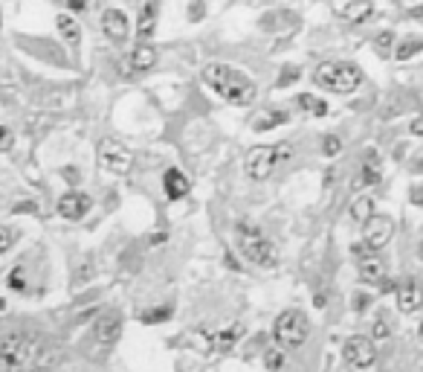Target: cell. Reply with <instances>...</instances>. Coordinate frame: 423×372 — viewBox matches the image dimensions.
<instances>
[{
  "label": "cell",
  "instance_id": "cell-39",
  "mask_svg": "<svg viewBox=\"0 0 423 372\" xmlns=\"http://www.w3.org/2000/svg\"><path fill=\"white\" fill-rule=\"evenodd\" d=\"M200 12H203V6H200V0H194V6H192V18H200Z\"/></svg>",
  "mask_w": 423,
  "mask_h": 372
},
{
  "label": "cell",
  "instance_id": "cell-10",
  "mask_svg": "<svg viewBox=\"0 0 423 372\" xmlns=\"http://www.w3.org/2000/svg\"><path fill=\"white\" fill-rule=\"evenodd\" d=\"M394 236V222L389 215H371L369 222L362 224V242L371 247V251H383V247L391 242Z\"/></svg>",
  "mask_w": 423,
  "mask_h": 372
},
{
  "label": "cell",
  "instance_id": "cell-2",
  "mask_svg": "<svg viewBox=\"0 0 423 372\" xmlns=\"http://www.w3.org/2000/svg\"><path fill=\"white\" fill-rule=\"evenodd\" d=\"M203 81L229 105H249L258 96L256 81L232 64H220V61L206 64L203 67Z\"/></svg>",
  "mask_w": 423,
  "mask_h": 372
},
{
  "label": "cell",
  "instance_id": "cell-21",
  "mask_svg": "<svg viewBox=\"0 0 423 372\" xmlns=\"http://www.w3.org/2000/svg\"><path fill=\"white\" fill-rule=\"evenodd\" d=\"M55 23H59V35L64 38V44L76 50L81 44V26H79V21L70 18V15H59V21H55Z\"/></svg>",
  "mask_w": 423,
  "mask_h": 372
},
{
  "label": "cell",
  "instance_id": "cell-28",
  "mask_svg": "<svg viewBox=\"0 0 423 372\" xmlns=\"http://www.w3.org/2000/svg\"><path fill=\"white\" fill-rule=\"evenodd\" d=\"M6 285L12 288V291H26V268H15V271H12Z\"/></svg>",
  "mask_w": 423,
  "mask_h": 372
},
{
  "label": "cell",
  "instance_id": "cell-26",
  "mask_svg": "<svg viewBox=\"0 0 423 372\" xmlns=\"http://www.w3.org/2000/svg\"><path fill=\"white\" fill-rule=\"evenodd\" d=\"M264 364H267V369H270V372H278L281 366H285V349H276V346H270V349H267L264 352Z\"/></svg>",
  "mask_w": 423,
  "mask_h": 372
},
{
  "label": "cell",
  "instance_id": "cell-9",
  "mask_svg": "<svg viewBox=\"0 0 423 372\" xmlns=\"http://www.w3.org/2000/svg\"><path fill=\"white\" fill-rule=\"evenodd\" d=\"M342 355H345V361H348L351 366H354V369H369V366H374V361H377L374 340H371V337H365V335L348 337V340H345V346H342Z\"/></svg>",
  "mask_w": 423,
  "mask_h": 372
},
{
  "label": "cell",
  "instance_id": "cell-11",
  "mask_svg": "<svg viewBox=\"0 0 423 372\" xmlns=\"http://www.w3.org/2000/svg\"><path fill=\"white\" fill-rule=\"evenodd\" d=\"M102 32L107 35V41H114V44H122L125 38H128L131 26H128V15H125L122 9H105L102 12Z\"/></svg>",
  "mask_w": 423,
  "mask_h": 372
},
{
  "label": "cell",
  "instance_id": "cell-1",
  "mask_svg": "<svg viewBox=\"0 0 423 372\" xmlns=\"http://www.w3.org/2000/svg\"><path fill=\"white\" fill-rule=\"evenodd\" d=\"M47 343L32 332H9L0 337V369L3 372H35L47 366Z\"/></svg>",
  "mask_w": 423,
  "mask_h": 372
},
{
  "label": "cell",
  "instance_id": "cell-3",
  "mask_svg": "<svg viewBox=\"0 0 423 372\" xmlns=\"http://www.w3.org/2000/svg\"><path fill=\"white\" fill-rule=\"evenodd\" d=\"M313 81L319 88L331 90V93L348 96V93H354L362 85V70L357 64H351V61H325V64L316 67Z\"/></svg>",
  "mask_w": 423,
  "mask_h": 372
},
{
  "label": "cell",
  "instance_id": "cell-18",
  "mask_svg": "<svg viewBox=\"0 0 423 372\" xmlns=\"http://www.w3.org/2000/svg\"><path fill=\"white\" fill-rule=\"evenodd\" d=\"M380 177H383V166H380V157L374 155V151H365L362 169H360V184H362V186H377Z\"/></svg>",
  "mask_w": 423,
  "mask_h": 372
},
{
  "label": "cell",
  "instance_id": "cell-14",
  "mask_svg": "<svg viewBox=\"0 0 423 372\" xmlns=\"http://www.w3.org/2000/svg\"><path fill=\"white\" fill-rule=\"evenodd\" d=\"M87 210H90V198L76 189L61 195V201H59V215L67 218V222H79V218L87 215Z\"/></svg>",
  "mask_w": 423,
  "mask_h": 372
},
{
  "label": "cell",
  "instance_id": "cell-32",
  "mask_svg": "<svg viewBox=\"0 0 423 372\" xmlns=\"http://www.w3.org/2000/svg\"><path fill=\"white\" fill-rule=\"evenodd\" d=\"M12 146H15V137H12V131L6 126H0V151H9Z\"/></svg>",
  "mask_w": 423,
  "mask_h": 372
},
{
  "label": "cell",
  "instance_id": "cell-34",
  "mask_svg": "<svg viewBox=\"0 0 423 372\" xmlns=\"http://www.w3.org/2000/svg\"><path fill=\"white\" fill-rule=\"evenodd\" d=\"M409 131H412L415 137H423V114L412 119V126H409Z\"/></svg>",
  "mask_w": 423,
  "mask_h": 372
},
{
  "label": "cell",
  "instance_id": "cell-41",
  "mask_svg": "<svg viewBox=\"0 0 423 372\" xmlns=\"http://www.w3.org/2000/svg\"><path fill=\"white\" fill-rule=\"evenodd\" d=\"M417 259L423 262V239H420V244H417Z\"/></svg>",
  "mask_w": 423,
  "mask_h": 372
},
{
  "label": "cell",
  "instance_id": "cell-42",
  "mask_svg": "<svg viewBox=\"0 0 423 372\" xmlns=\"http://www.w3.org/2000/svg\"><path fill=\"white\" fill-rule=\"evenodd\" d=\"M6 309V300H0V311H3Z\"/></svg>",
  "mask_w": 423,
  "mask_h": 372
},
{
  "label": "cell",
  "instance_id": "cell-27",
  "mask_svg": "<svg viewBox=\"0 0 423 372\" xmlns=\"http://www.w3.org/2000/svg\"><path fill=\"white\" fill-rule=\"evenodd\" d=\"M18 242V230L15 227H9V224H0V253H6L12 251Z\"/></svg>",
  "mask_w": 423,
  "mask_h": 372
},
{
  "label": "cell",
  "instance_id": "cell-43",
  "mask_svg": "<svg viewBox=\"0 0 423 372\" xmlns=\"http://www.w3.org/2000/svg\"><path fill=\"white\" fill-rule=\"evenodd\" d=\"M417 335H420V340H423V323H420V329H417Z\"/></svg>",
  "mask_w": 423,
  "mask_h": 372
},
{
  "label": "cell",
  "instance_id": "cell-31",
  "mask_svg": "<svg viewBox=\"0 0 423 372\" xmlns=\"http://www.w3.org/2000/svg\"><path fill=\"white\" fill-rule=\"evenodd\" d=\"M322 151H325L328 157H336V155H340V151H342V140H340V137H336V134H328L325 140H322Z\"/></svg>",
  "mask_w": 423,
  "mask_h": 372
},
{
  "label": "cell",
  "instance_id": "cell-25",
  "mask_svg": "<svg viewBox=\"0 0 423 372\" xmlns=\"http://www.w3.org/2000/svg\"><path fill=\"white\" fill-rule=\"evenodd\" d=\"M299 108L302 111H307V114H313V117H325L328 114V105L319 99V96H313V93H302L299 96Z\"/></svg>",
  "mask_w": 423,
  "mask_h": 372
},
{
  "label": "cell",
  "instance_id": "cell-35",
  "mask_svg": "<svg viewBox=\"0 0 423 372\" xmlns=\"http://www.w3.org/2000/svg\"><path fill=\"white\" fill-rule=\"evenodd\" d=\"M15 213H35V204H30V201L15 204Z\"/></svg>",
  "mask_w": 423,
  "mask_h": 372
},
{
  "label": "cell",
  "instance_id": "cell-8",
  "mask_svg": "<svg viewBox=\"0 0 423 372\" xmlns=\"http://www.w3.org/2000/svg\"><path fill=\"white\" fill-rule=\"evenodd\" d=\"M354 253H357V265H360V277L362 282L369 285H386L389 280V265L383 256H377V251H371L369 244H354Z\"/></svg>",
  "mask_w": 423,
  "mask_h": 372
},
{
  "label": "cell",
  "instance_id": "cell-12",
  "mask_svg": "<svg viewBox=\"0 0 423 372\" xmlns=\"http://www.w3.org/2000/svg\"><path fill=\"white\" fill-rule=\"evenodd\" d=\"M119 335H122V314L119 311L102 314L93 326V337L102 343V346H114V343L119 340Z\"/></svg>",
  "mask_w": 423,
  "mask_h": 372
},
{
  "label": "cell",
  "instance_id": "cell-38",
  "mask_svg": "<svg viewBox=\"0 0 423 372\" xmlns=\"http://www.w3.org/2000/svg\"><path fill=\"white\" fill-rule=\"evenodd\" d=\"M67 6L70 9H73V12H81L84 6H87V3H84V0H67Z\"/></svg>",
  "mask_w": 423,
  "mask_h": 372
},
{
  "label": "cell",
  "instance_id": "cell-20",
  "mask_svg": "<svg viewBox=\"0 0 423 372\" xmlns=\"http://www.w3.org/2000/svg\"><path fill=\"white\" fill-rule=\"evenodd\" d=\"M374 15V3L371 0H351V3L342 6V18L348 23H365Z\"/></svg>",
  "mask_w": 423,
  "mask_h": 372
},
{
  "label": "cell",
  "instance_id": "cell-4",
  "mask_svg": "<svg viewBox=\"0 0 423 372\" xmlns=\"http://www.w3.org/2000/svg\"><path fill=\"white\" fill-rule=\"evenodd\" d=\"M235 236H238V247H241V253L252 262V265H258V268H276V247L273 242L264 236V233L258 227H252V224H238L235 227Z\"/></svg>",
  "mask_w": 423,
  "mask_h": 372
},
{
  "label": "cell",
  "instance_id": "cell-16",
  "mask_svg": "<svg viewBox=\"0 0 423 372\" xmlns=\"http://www.w3.org/2000/svg\"><path fill=\"white\" fill-rule=\"evenodd\" d=\"M163 186H165V195L172 198V201H180V198H186V195H189V189H192L189 177L183 175L180 169H168V172L163 175Z\"/></svg>",
  "mask_w": 423,
  "mask_h": 372
},
{
  "label": "cell",
  "instance_id": "cell-15",
  "mask_svg": "<svg viewBox=\"0 0 423 372\" xmlns=\"http://www.w3.org/2000/svg\"><path fill=\"white\" fill-rule=\"evenodd\" d=\"M154 64H157V50H154L151 44H139L128 56V61H125L128 73H145V70H151Z\"/></svg>",
  "mask_w": 423,
  "mask_h": 372
},
{
  "label": "cell",
  "instance_id": "cell-19",
  "mask_svg": "<svg viewBox=\"0 0 423 372\" xmlns=\"http://www.w3.org/2000/svg\"><path fill=\"white\" fill-rule=\"evenodd\" d=\"M154 30H157V3H154V0H145L143 12H139V18H136V35L151 38Z\"/></svg>",
  "mask_w": 423,
  "mask_h": 372
},
{
  "label": "cell",
  "instance_id": "cell-30",
  "mask_svg": "<svg viewBox=\"0 0 423 372\" xmlns=\"http://www.w3.org/2000/svg\"><path fill=\"white\" fill-rule=\"evenodd\" d=\"M371 335H374V340H386V337L391 335V329H389V317H386V314H380L377 320H374Z\"/></svg>",
  "mask_w": 423,
  "mask_h": 372
},
{
  "label": "cell",
  "instance_id": "cell-29",
  "mask_svg": "<svg viewBox=\"0 0 423 372\" xmlns=\"http://www.w3.org/2000/svg\"><path fill=\"white\" fill-rule=\"evenodd\" d=\"M302 79V70L296 64H287L285 70H281V76H278V88H287V85H293V81H299Z\"/></svg>",
  "mask_w": 423,
  "mask_h": 372
},
{
  "label": "cell",
  "instance_id": "cell-23",
  "mask_svg": "<svg viewBox=\"0 0 423 372\" xmlns=\"http://www.w3.org/2000/svg\"><path fill=\"white\" fill-rule=\"evenodd\" d=\"M351 222H357V224H365L369 218L374 215V201L369 198V195H362V198H357L354 204H351Z\"/></svg>",
  "mask_w": 423,
  "mask_h": 372
},
{
  "label": "cell",
  "instance_id": "cell-13",
  "mask_svg": "<svg viewBox=\"0 0 423 372\" xmlns=\"http://www.w3.org/2000/svg\"><path fill=\"white\" fill-rule=\"evenodd\" d=\"M394 297H398V309L403 314H415L423 309V288L415 280H403L394 288Z\"/></svg>",
  "mask_w": 423,
  "mask_h": 372
},
{
  "label": "cell",
  "instance_id": "cell-40",
  "mask_svg": "<svg viewBox=\"0 0 423 372\" xmlns=\"http://www.w3.org/2000/svg\"><path fill=\"white\" fill-rule=\"evenodd\" d=\"M409 15H412V18H423V6H415V9H409Z\"/></svg>",
  "mask_w": 423,
  "mask_h": 372
},
{
  "label": "cell",
  "instance_id": "cell-17",
  "mask_svg": "<svg viewBox=\"0 0 423 372\" xmlns=\"http://www.w3.org/2000/svg\"><path fill=\"white\" fill-rule=\"evenodd\" d=\"M241 335H244V326H241V323H232V326L218 329V332H209L206 337L215 343V349H232Z\"/></svg>",
  "mask_w": 423,
  "mask_h": 372
},
{
  "label": "cell",
  "instance_id": "cell-36",
  "mask_svg": "<svg viewBox=\"0 0 423 372\" xmlns=\"http://www.w3.org/2000/svg\"><path fill=\"white\" fill-rule=\"evenodd\" d=\"M165 317H168V309L165 311H151V314H145V320L151 323V320H165Z\"/></svg>",
  "mask_w": 423,
  "mask_h": 372
},
{
  "label": "cell",
  "instance_id": "cell-33",
  "mask_svg": "<svg viewBox=\"0 0 423 372\" xmlns=\"http://www.w3.org/2000/svg\"><path fill=\"white\" fill-rule=\"evenodd\" d=\"M391 44H394V35H391L389 30H386V32H380V35H377V50H383V52H386V50H389Z\"/></svg>",
  "mask_w": 423,
  "mask_h": 372
},
{
  "label": "cell",
  "instance_id": "cell-37",
  "mask_svg": "<svg viewBox=\"0 0 423 372\" xmlns=\"http://www.w3.org/2000/svg\"><path fill=\"white\" fill-rule=\"evenodd\" d=\"M365 306H369V297H362V294H357V297H354V309H357V311H362Z\"/></svg>",
  "mask_w": 423,
  "mask_h": 372
},
{
  "label": "cell",
  "instance_id": "cell-24",
  "mask_svg": "<svg viewBox=\"0 0 423 372\" xmlns=\"http://www.w3.org/2000/svg\"><path fill=\"white\" fill-rule=\"evenodd\" d=\"M423 50V38H403L398 47H394V59L398 61H409L412 56H417V52Z\"/></svg>",
  "mask_w": 423,
  "mask_h": 372
},
{
  "label": "cell",
  "instance_id": "cell-22",
  "mask_svg": "<svg viewBox=\"0 0 423 372\" xmlns=\"http://www.w3.org/2000/svg\"><path fill=\"white\" fill-rule=\"evenodd\" d=\"M290 122V114L287 111H261L256 119H252V128L256 131H270V128H278V126H287Z\"/></svg>",
  "mask_w": 423,
  "mask_h": 372
},
{
  "label": "cell",
  "instance_id": "cell-7",
  "mask_svg": "<svg viewBox=\"0 0 423 372\" xmlns=\"http://www.w3.org/2000/svg\"><path fill=\"white\" fill-rule=\"evenodd\" d=\"M99 166L110 175H128L134 166V155L128 146L116 140H102L99 143Z\"/></svg>",
  "mask_w": 423,
  "mask_h": 372
},
{
  "label": "cell",
  "instance_id": "cell-5",
  "mask_svg": "<svg viewBox=\"0 0 423 372\" xmlns=\"http://www.w3.org/2000/svg\"><path fill=\"white\" fill-rule=\"evenodd\" d=\"M310 335V323H307V314L299 309H287L276 317V326H273V337L281 349H299L305 346V340Z\"/></svg>",
  "mask_w": 423,
  "mask_h": 372
},
{
  "label": "cell",
  "instance_id": "cell-6",
  "mask_svg": "<svg viewBox=\"0 0 423 372\" xmlns=\"http://www.w3.org/2000/svg\"><path fill=\"white\" fill-rule=\"evenodd\" d=\"M285 157H290V146H252L244 157V169L252 181H267Z\"/></svg>",
  "mask_w": 423,
  "mask_h": 372
}]
</instances>
